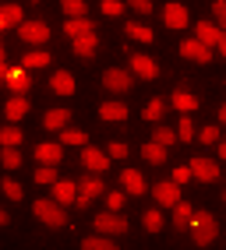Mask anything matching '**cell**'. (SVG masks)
I'll use <instances>...</instances> for the list:
<instances>
[{
  "mask_svg": "<svg viewBox=\"0 0 226 250\" xmlns=\"http://www.w3.org/2000/svg\"><path fill=\"white\" fill-rule=\"evenodd\" d=\"M106 155H110V159H127V145H124V141H110Z\"/></svg>",
  "mask_w": 226,
  "mask_h": 250,
  "instance_id": "b9f144b4",
  "label": "cell"
},
{
  "mask_svg": "<svg viewBox=\"0 0 226 250\" xmlns=\"http://www.w3.org/2000/svg\"><path fill=\"white\" fill-rule=\"evenodd\" d=\"M64 14H68V18H85V0H64Z\"/></svg>",
  "mask_w": 226,
  "mask_h": 250,
  "instance_id": "d590c367",
  "label": "cell"
},
{
  "mask_svg": "<svg viewBox=\"0 0 226 250\" xmlns=\"http://www.w3.org/2000/svg\"><path fill=\"white\" fill-rule=\"evenodd\" d=\"M7 222H11V215H7L4 208H0V226H7Z\"/></svg>",
  "mask_w": 226,
  "mask_h": 250,
  "instance_id": "681fc988",
  "label": "cell"
},
{
  "mask_svg": "<svg viewBox=\"0 0 226 250\" xmlns=\"http://www.w3.org/2000/svg\"><path fill=\"white\" fill-rule=\"evenodd\" d=\"M92 226H95L99 236H120V232H127V219H124L120 211H103V215H95Z\"/></svg>",
  "mask_w": 226,
  "mask_h": 250,
  "instance_id": "3957f363",
  "label": "cell"
},
{
  "mask_svg": "<svg viewBox=\"0 0 226 250\" xmlns=\"http://www.w3.org/2000/svg\"><path fill=\"white\" fill-rule=\"evenodd\" d=\"M82 250H117V243H113V236H85Z\"/></svg>",
  "mask_w": 226,
  "mask_h": 250,
  "instance_id": "83f0119b",
  "label": "cell"
},
{
  "mask_svg": "<svg viewBox=\"0 0 226 250\" xmlns=\"http://www.w3.org/2000/svg\"><path fill=\"white\" fill-rule=\"evenodd\" d=\"M198 141H202V145H216V141H219V127H205L202 134H198Z\"/></svg>",
  "mask_w": 226,
  "mask_h": 250,
  "instance_id": "ee69618b",
  "label": "cell"
},
{
  "mask_svg": "<svg viewBox=\"0 0 226 250\" xmlns=\"http://www.w3.org/2000/svg\"><path fill=\"white\" fill-rule=\"evenodd\" d=\"M36 159H39L43 166H60V159H64V145H53V141L39 145V148H36Z\"/></svg>",
  "mask_w": 226,
  "mask_h": 250,
  "instance_id": "ac0fdd59",
  "label": "cell"
},
{
  "mask_svg": "<svg viewBox=\"0 0 226 250\" xmlns=\"http://www.w3.org/2000/svg\"><path fill=\"white\" fill-rule=\"evenodd\" d=\"M36 183H57V166H39V169H36Z\"/></svg>",
  "mask_w": 226,
  "mask_h": 250,
  "instance_id": "74e56055",
  "label": "cell"
},
{
  "mask_svg": "<svg viewBox=\"0 0 226 250\" xmlns=\"http://www.w3.org/2000/svg\"><path fill=\"white\" fill-rule=\"evenodd\" d=\"M120 183H124L127 194H138V197L149 194V183H145V176H141L138 169H124V173H120Z\"/></svg>",
  "mask_w": 226,
  "mask_h": 250,
  "instance_id": "5bb4252c",
  "label": "cell"
},
{
  "mask_svg": "<svg viewBox=\"0 0 226 250\" xmlns=\"http://www.w3.org/2000/svg\"><path fill=\"white\" fill-rule=\"evenodd\" d=\"M124 11L120 0H103V14H110V18H117V14Z\"/></svg>",
  "mask_w": 226,
  "mask_h": 250,
  "instance_id": "f6af8a7d",
  "label": "cell"
},
{
  "mask_svg": "<svg viewBox=\"0 0 226 250\" xmlns=\"http://www.w3.org/2000/svg\"><path fill=\"white\" fill-rule=\"evenodd\" d=\"M57 138H60V145H85V130H78V127H64Z\"/></svg>",
  "mask_w": 226,
  "mask_h": 250,
  "instance_id": "f546056e",
  "label": "cell"
},
{
  "mask_svg": "<svg viewBox=\"0 0 226 250\" xmlns=\"http://www.w3.org/2000/svg\"><path fill=\"white\" fill-rule=\"evenodd\" d=\"M223 201H226V194H223Z\"/></svg>",
  "mask_w": 226,
  "mask_h": 250,
  "instance_id": "11a10c76",
  "label": "cell"
},
{
  "mask_svg": "<svg viewBox=\"0 0 226 250\" xmlns=\"http://www.w3.org/2000/svg\"><path fill=\"white\" fill-rule=\"evenodd\" d=\"M22 130L18 127H0V148H18L22 145Z\"/></svg>",
  "mask_w": 226,
  "mask_h": 250,
  "instance_id": "f1b7e54d",
  "label": "cell"
},
{
  "mask_svg": "<svg viewBox=\"0 0 226 250\" xmlns=\"http://www.w3.org/2000/svg\"><path fill=\"white\" fill-rule=\"evenodd\" d=\"M11 25H25L22 7H18V4H4V7H0V32L11 28Z\"/></svg>",
  "mask_w": 226,
  "mask_h": 250,
  "instance_id": "603a6c76",
  "label": "cell"
},
{
  "mask_svg": "<svg viewBox=\"0 0 226 250\" xmlns=\"http://www.w3.org/2000/svg\"><path fill=\"white\" fill-rule=\"evenodd\" d=\"M0 162H4L7 169H18V166H22V152H18V148H0Z\"/></svg>",
  "mask_w": 226,
  "mask_h": 250,
  "instance_id": "d6a6232c",
  "label": "cell"
},
{
  "mask_svg": "<svg viewBox=\"0 0 226 250\" xmlns=\"http://www.w3.org/2000/svg\"><path fill=\"white\" fill-rule=\"evenodd\" d=\"M131 71L138 78H156L159 74V63L152 57H145V53H131Z\"/></svg>",
  "mask_w": 226,
  "mask_h": 250,
  "instance_id": "9a60e30c",
  "label": "cell"
},
{
  "mask_svg": "<svg viewBox=\"0 0 226 250\" xmlns=\"http://www.w3.org/2000/svg\"><path fill=\"white\" fill-rule=\"evenodd\" d=\"M103 85H106L113 95H124L127 88L135 85V81H131V74H127V71H120V67H110V71L103 74Z\"/></svg>",
  "mask_w": 226,
  "mask_h": 250,
  "instance_id": "8992f818",
  "label": "cell"
},
{
  "mask_svg": "<svg viewBox=\"0 0 226 250\" xmlns=\"http://www.w3.org/2000/svg\"><path fill=\"white\" fill-rule=\"evenodd\" d=\"M18 36H22L25 46H43L50 39V25L46 21H25V25H18Z\"/></svg>",
  "mask_w": 226,
  "mask_h": 250,
  "instance_id": "277c9868",
  "label": "cell"
},
{
  "mask_svg": "<svg viewBox=\"0 0 226 250\" xmlns=\"http://www.w3.org/2000/svg\"><path fill=\"white\" fill-rule=\"evenodd\" d=\"M46 63H50V53L36 49V53H25V63H22V67H46Z\"/></svg>",
  "mask_w": 226,
  "mask_h": 250,
  "instance_id": "8d00e7d4",
  "label": "cell"
},
{
  "mask_svg": "<svg viewBox=\"0 0 226 250\" xmlns=\"http://www.w3.org/2000/svg\"><path fill=\"white\" fill-rule=\"evenodd\" d=\"M145 229H149V232H159V229H163V215H159L156 208L145 211Z\"/></svg>",
  "mask_w": 226,
  "mask_h": 250,
  "instance_id": "f35d334b",
  "label": "cell"
},
{
  "mask_svg": "<svg viewBox=\"0 0 226 250\" xmlns=\"http://www.w3.org/2000/svg\"><path fill=\"white\" fill-rule=\"evenodd\" d=\"M141 159H145V162H152V166H163V162L170 159V152H166L163 145L149 141V145H141Z\"/></svg>",
  "mask_w": 226,
  "mask_h": 250,
  "instance_id": "cb8c5ba5",
  "label": "cell"
},
{
  "mask_svg": "<svg viewBox=\"0 0 226 250\" xmlns=\"http://www.w3.org/2000/svg\"><path fill=\"white\" fill-rule=\"evenodd\" d=\"M4 116H7L11 124L25 120V116H28V95H14V99H7V106H4Z\"/></svg>",
  "mask_w": 226,
  "mask_h": 250,
  "instance_id": "2e32d148",
  "label": "cell"
},
{
  "mask_svg": "<svg viewBox=\"0 0 226 250\" xmlns=\"http://www.w3.org/2000/svg\"><path fill=\"white\" fill-rule=\"evenodd\" d=\"M187 180H191V166H177V169H173V183L181 187V183H187Z\"/></svg>",
  "mask_w": 226,
  "mask_h": 250,
  "instance_id": "bcb514c9",
  "label": "cell"
},
{
  "mask_svg": "<svg viewBox=\"0 0 226 250\" xmlns=\"http://www.w3.org/2000/svg\"><path fill=\"white\" fill-rule=\"evenodd\" d=\"M212 14H216V25L226 28V0H212Z\"/></svg>",
  "mask_w": 226,
  "mask_h": 250,
  "instance_id": "7bdbcfd3",
  "label": "cell"
},
{
  "mask_svg": "<svg viewBox=\"0 0 226 250\" xmlns=\"http://www.w3.org/2000/svg\"><path fill=\"white\" fill-rule=\"evenodd\" d=\"M124 208V194L120 190H110L106 194V211H120Z\"/></svg>",
  "mask_w": 226,
  "mask_h": 250,
  "instance_id": "60d3db41",
  "label": "cell"
},
{
  "mask_svg": "<svg viewBox=\"0 0 226 250\" xmlns=\"http://www.w3.org/2000/svg\"><path fill=\"white\" fill-rule=\"evenodd\" d=\"M152 197H156L159 208H177V205H181V187H177L173 180H163V183L152 187Z\"/></svg>",
  "mask_w": 226,
  "mask_h": 250,
  "instance_id": "5b68a950",
  "label": "cell"
},
{
  "mask_svg": "<svg viewBox=\"0 0 226 250\" xmlns=\"http://www.w3.org/2000/svg\"><path fill=\"white\" fill-rule=\"evenodd\" d=\"M181 57H187V60H198V63H208L216 53L208 49L205 42H198V39H184L181 42Z\"/></svg>",
  "mask_w": 226,
  "mask_h": 250,
  "instance_id": "30bf717a",
  "label": "cell"
},
{
  "mask_svg": "<svg viewBox=\"0 0 226 250\" xmlns=\"http://www.w3.org/2000/svg\"><path fill=\"white\" fill-rule=\"evenodd\" d=\"M68 120H71V109H46V116H43L46 130H57V134L68 127Z\"/></svg>",
  "mask_w": 226,
  "mask_h": 250,
  "instance_id": "44dd1931",
  "label": "cell"
},
{
  "mask_svg": "<svg viewBox=\"0 0 226 250\" xmlns=\"http://www.w3.org/2000/svg\"><path fill=\"white\" fill-rule=\"evenodd\" d=\"M53 201L64 205V208L74 205V201H78V183H71V180H57V183H53Z\"/></svg>",
  "mask_w": 226,
  "mask_h": 250,
  "instance_id": "7c38bea8",
  "label": "cell"
},
{
  "mask_svg": "<svg viewBox=\"0 0 226 250\" xmlns=\"http://www.w3.org/2000/svg\"><path fill=\"white\" fill-rule=\"evenodd\" d=\"M219 159H226V141H219Z\"/></svg>",
  "mask_w": 226,
  "mask_h": 250,
  "instance_id": "f907efd6",
  "label": "cell"
},
{
  "mask_svg": "<svg viewBox=\"0 0 226 250\" xmlns=\"http://www.w3.org/2000/svg\"><path fill=\"white\" fill-rule=\"evenodd\" d=\"M0 190H4L11 201H22V183H14V180H4L0 183Z\"/></svg>",
  "mask_w": 226,
  "mask_h": 250,
  "instance_id": "ab89813d",
  "label": "cell"
},
{
  "mask_svg": "<svg viewBox=\"0 0 226 250\" xmlns=\"http://www.w3.org/2000/svg\"><path fill=\"white\" fill-rule=\"evenodd\" d=\"M216 53H223V57H226V36L219 39V46H216Z\"/></svg>",
  "mask_w": 226,
  "mask_h": 250,
  "instance_id": "c3c4849f",
  "label": "cell"
},
{
  "mask_svg": "<svg viewBox=\"0 0 226 250\" xmlns=\"http://www.w3.org/2000/svg\"><path fill=\"white\" fill-rule=\"evenodd\" d=\"M64 32H68L71 39H78V36H85V32H95V28H92V21H89V18H68Z\"/></svg>",
  "mask_w": 226,
  "mask_h": 250,
  "instance_id": "4316f807",
  "label": "cell"
},
{
  "mask_svg": "<svg viewBox=\"0 0 226 250\" xmlns=\"http://www.w3.org/2000/svg\"><path fill=\"white\" fill-rule=\"evenodd\" d=\"M124 32H127L131 39H141V42H152V39H156V36H152V28H149V25H138V21H131Z\"/></svg>",
  "mask_w": 226,
  "mask_h": 250,
  "instance_id": "4dcf8cb0",
  "label": "cell"
},
{
  "mask_svg": "<svg viewBox=\"0 0 226 250\" xmlns=\"http://www.w3.org/2000/svg\"><path fill=\"white\" fill-rule=\"evenodd\" d=\"M219 120H223V124H226V103H223V106H219Z\"/></svg>",
  "mask_w": 226,
  "mask_h": 250,
  "instance_id": "816d5d0a",
  "label": "cell"
},
{
  "mask_svg": "<svg viewBox=\"0 0 226 250\" xmlns=\"http://www.w3.org/2000/svg\"><path fill=\"white\" fill-rule=\"evenodd\" d=\"M7 78V67H4V63H0V81H4Z\"/></svg>",
  "mask_w": 226,
  "mask_h": 250,
  "instance_id": "f5cc1de1",
  "label": "cell"
},
{
  "mask_svg": "<svg viewBox=\"0 0 226 250\" xmlns=\"http://www.w3.org/2000/svg\"><path fill=\"white\" fill-rule=\"evenodd\" d=\"M191 215H195V208H191L187 201H181V205L173 208V229H181V232H184V229L191 226Z\"/></svg>",
  "mask_w": 226,
  "mask_h": 250,
  "instance_id": "484cf974",
  "label": "cell"
},
{
  "mask_svg": "<svg viewBox=\"0 0 226 250\" xmlns=\"http://www.w3.org/2000/svg\"><path fill=\"white\" fill-rule=\"evenodd\" d=\"M82 166L99 176L103 169H110V155H106V152H99V148H89V145H85V148H82Z\"/></svg>",
  "mask_w": 226,
  "mask_h": 250,
  "instance_id": "ba28073f",
  "label": "cell"
},
{
  "mask_svg": "<svg viewBox=\"0 0 226 250\" xmlns=\"http://www.w3.org/2000/svg\"><path fill=\"white\" fill-rule=\"evenodd\" d=\"M152 141L163 145V148H170V145L177 141V130H170V127H156V130H152Z\"/></svg>",
  "mask_w": 226,
  "mask_h": 250,
  "instance_id": "1f68e13d",
  "label": "cell"
},
{
  "mask_svg": "<svg viewBox=\"0 0 226 250\" xmlns=\"http://www.w3.org/2000/svg\"><path fill=\"white\" fill-rule=\"evenodd\" d=\"M127 7H135L138 14H152V0H127Z\"/></svg>",
  "mask_w": 226,
  "mask_h": 250,
  "instance_id": "7dc6e473",
  "label": "cell"
},
{
  "mask_svg": "<svg viewBox=\"0 0 226 250\" xmlns=\"http://www.w3.org/2000/svg\"><path fill=\"white\" fill-rule=\"evenodd\" d=\"M32 211H36V219L46 222V226H68V215H64V205H57L53 197H39L36 205H32Z\"/></svg>",
  "mask_w": 226,
  "mask_h": 250,
  "instance_id": "7a4b0ae2",
  "label": "cell"
},
{
  "mask_svg": "<svg viewBox=\"0 0 226 250\" xmlns=\"http://www.w3.org/2000/svg\"><path fill=\"white\" fill-rule=\"evenodd\" d=\"M163 18L170 28H187V7L184 4H166L163 7Z\"/></svg>",
  "mask_w": 226,
  "mask_h": 250,
  "instance_id": "ffe728a7",
  "label": "cell"
},
{
  "mask_svg": "<svg viewBox=\"0 0 226 250\" xmlns=\"http://www.w3.org/2000/svg\"><path fill=\"white\" fill-rule=\"evenodd\" d=\"M191 240H195L198 247H208V243H216L219 236V222H216V215L212 211H195L191 215Z\"/></svg>",
  "mask_w": 226,
  "mask_h": 250,
  "instance_id": "6da1fadb",
  "label": "cell"
},
{
  "mask_svg": "<svg viewBox=\"0 0 226 250\" xmlns=\"http://www.w3.org/2000/svg\"><path fill=\"white\" fill-rule=\"evenodd\" d=\"M99 116H103V120H127V106L124 103H113V99H110V103H103L99 106Z\"/></svg>",
  "mask_w": 226,
  "mask_h": 250,
  "instance_id": "d4e9b609",
  "label": "cell"
},
{
  "mask_svg": "<svg viewBox=\"0 0 226 250\" xmlns=\"http://www.w3.org/2000/svg\"><path fill=\"white\" fill-rule=\"evenodd\" d=\"M170 106H173V109H181L184 116H191V113L198 109V95H191V92H184V88H177L173 99H170Z\"/></svg>",
  "mask_w": 226,
  "mask_h": 250,
  "instance_id": "d6986e66",
  "label": "cell"
},
{
  "mask_svg": "<svg viewBox=\"0 0 226 250\" xmlns=\"http://www.w3.org/2000/svg\"><path fill=\"white\" fill-rule=\"evenodd\" d=\"M177 138H181V141H195V120H191V116H181V124H177Z\"/></svg>",
  "mask_w": 226,
  "mask_h": 250,
  "instance_id": "836d02e7",
  "label": "cell"
},
{
  "mask_svg": "<svg viewBox=\"0 0 226 250\" xmlns=\"http://www.w3.org/2000/svg\"><path fill=\"white\" fill-rule=\"evenodd\" d=\"M0 63H4V46H0Z\"/></svg>",
  "mask_w": 226,
  "mask_h": 250,
  "instance_id": "db71d44e",
  "label": "cell"
},
{
  "mask_svg": "<svg viewBox=\"0 0 226 250\" xmlns=\"http://www.w3.org/2000/svg\"><path fill=\"white\" fill-rule=\"evenodd\" d=\"M191 166V176L202 180V183H216L219 180V166L212 159H195V162H187Z\"/></svg>",
  "mask_w": 226,
  "mask_h": 250,
  "instance_id": "9c48e42d",
  "label": "cell"
},
{
  "mask_svg": "<svg viewBox=\"0 0 226 250\" xmlns=\"http://www.w3.org/2000/svg\"><path fill=\"white\" fill-rule=\"evenodd\" d=\"M7 88L14 92V95H25L28 92V85H32V81H28V67H7Z\"/></svg>",
  "mask_w": 226,
  "mask_h": 250,
  "instance_id": "4fadbf2b",
  "label": "cell"
},
{
  "mask_svg": "<svg viewBox=\"0 0 226 250\" xmlns=\"http://www.w3.org/2000/svg\"><path fill=\"white\" fill-rule=\"evenodd\" d=\"M223 36H226V32H223L216 21H198V25H195V39H198V42H205L208 49H216Z\"/></svg>",
  "mask_w": 226,
  "mask_h": 250,
  "instance_id": "52a82bcc",
  "label": "cell"
},
{
  "mask_svg": "<svg viewBox=\"0 0 226 250\" xmlns=\"http://www.w3.org/2000/svg\"><path fill=\"white\" fill-rule=\"evenodd\" d=\"M103 190H106V187H103V180L95 176V173H92V176H85L82 183H78V205L85 208V205L92 201V197H95V194H103Z\"/></svg>",
  "mask_w": 226,
  "mask_h": 250,
  "instance_id": "8fae6325",
  "label": "cell"
},
{
  "mask_svg": "<svg viewBox=\"0 0 226 250\" xmlns=\"http://www.w3.org/2000/svg\"><path fill=\"white\" fill-rule=\"evenodd\" d=\"M50 88H53L57 95H74V78H71V71H57V74L50 78Z\"/></svg>",
  "mask_w": 226,
  "mask_h": 250,
  "instance_id": "7402d4cb",
  "label": "cell"
},
{
  "mask_svg": "<svg viewBox=\"0 0 226 250\" xmlns=\"http://www.w3.org/2000/svg\"><path fill=\"white\" fill-rule=\"evenodd\" d=\"M71 42H74V53L82 57V60L95 57V49H99V36H95V32H85V36H78V39H71Z\"/></svg>",
  "mask_w": 226,
  "mask_h": 250,
  "instance_id": "e0dca14e",
  "label": "cell"
},
{
  "mask_svg": "<svg viewBox=\"0 0 226 250\" xmlns=\"http://www.w3.org/2000/svg\"><path fill=\"white\" fill-rule=\"evenodd\" d=\"M163 113H166V99H152V103L145 106V120H152V124H156Z\"/></svg>",
  "mask_w": 226,
  "mask_h": 250,
  "instance_id": "e575fe53",
  "label": "cell"
}]
</instances>
